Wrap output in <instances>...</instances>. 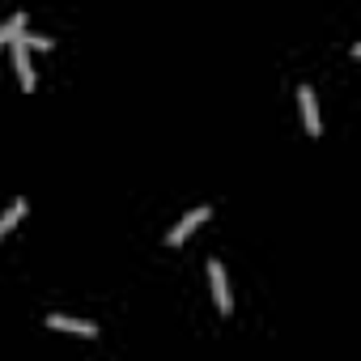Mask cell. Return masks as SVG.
I'll return each instance as SVG.
<instances>
[{
    "label": "cell",
    "instance_id": "obj_1",
    "mask_svg": "<svg viewBox=\"0 0 361 361\" xmlns=\"http://www.w3.org/2000/svg\"><path fill=\"white\" fill-rule=\"evenodd\" d=\"M209 281H213L217 310H221V314H230V310H234V298H230V281H226V264H221V259H209Z\"/></svg>",
    "mask_w": 361,
    "mask_h": 361
},
{
    "label": "cell",
    "instance_id": "obj_2",
    "mask_svg": "<svg viewBox=\"0 0 361 361\" xmlns=\"http://www.w3.org/2000/svg\"><path fill=\"white\" fill-rule=\"evenodd\" d=\"M209 213H213L209 204H196V209H192V213H188L183 221H178V226H174V230L166 234V243H170V247H178V243H188V234H192V230H196L200 221H209Z\"/></svg>",
    "mask_w": 361,
    "mask_h": 361
},
{
    "label": "cell",
    "instance_id": "obj_3",
    "mask_svg": "<svg viewBox=\"0 0 361 361\" xmlns=\"http://www.w3.org/2000/svg\"><path fill=\"white\" fill-rule=\"evenodd\" d=\"M13 64H18V77H22V90H35V68H30V47L22 43V35L13 39Z\"/></svg>",
    "mask_w": 361,
    "mask_h": 361
},
{
    "label": "cell",
    "instance_id": "obj_4",
    "mask_svg": "<svg viewBox=\"0 0 361 361\" xmlns=\"http://www.w3.org/2000/svg\"><path fill=\"white\" fill-rule=\"evenodd\" d=\"M47 327L81 331V336H98V323H94V319H73V314H47Z\"/></svg>",
    "mask_w": 361,
    "mask_h": 361
},
{
    "label": "cell",
    "instance_id": "obj_5",
    "mask_svg": "<svg viewBox=\"0 0 361 361\" xmlns=\"http://www.w3.org/2000/svg\"><path fill=\"white\" fill-rule=\"evenodd\" d=\"M298 102H302L306 132H319V102H314V90H310V85H298Z\"/></svg>",
    "mask_w": 361,
    "mask_h": 361
},
{
    "label": "cell",
    "instance_id": "obj_6",
    "mask_svg": "<svg viewBox=\"0 0 361 361\" xmlns=\"http://www.w3.org/2000/svg\"><path fill=\"white\" fill-rule=\"evenodd\" d=\"M26 209H30V200H26V196H18V200L5 209V213H0V238H5V234H9V230L22 221V217H26Z\"/></svg>",
    "mask_w": 361,
    "mask_h": 361
},
{
    "label": "cell",
    "instance_id": "obj_7",
    "mask_svg": "<svg viewBox=\"0 0 361 361\" xmlns=\"http://www.w3.org/2000/svg\"><path fill=\"white\" fill-rule=\"evenodd\" d=\"M22 30H26V13H13V18H9L5 26H0V43H13V39H18Z\"/></svg>",
    "mask_w": 361,
    "mask_h": 361
},
{
    "label": "cell",
    "instance_id": "obj_8",
    "mask_svg": "<svg viewBox=\"0 0 361 361\" xmlns=\"http://www.w3.org/2000/svg\"><path fill=\"white\" fill-rule=\"evenodd\" d=\"M22 43H26V47H51V35H26V30H22Z\"/></svg>",
    "mask_w": 361,
    "mask_h": 361
}]
</instances>
